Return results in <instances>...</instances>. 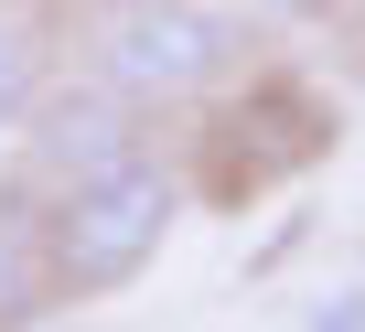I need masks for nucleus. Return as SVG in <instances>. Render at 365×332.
Segmentation results:
<instances>
[{"label": "nucleus", "mask_w": 365, "mask_h": 332, "mask_svg": "<svg viewBox=\"0 0 365 332\" xmlns=\"http://www.w3.org/2000/svg\"><path fill=\"white\" fill-rule=\"evenodd\" d=\"M43 86H54V33L22 11V0H0V139L43 107Z\"/></svg>", "instance_id": "6"}, {"label": "nucleus", "mask_w": 365, "mask_h": 332, "mask_svg": "<svg viewBox=\"0 0 365 332\" xmlns=\"http://www.w3.org/2000/svg\"><path fill=\"white\" fill-rule=\"evenodd\" d=\"M301 332H365V279H333L301 300Z\"/></svg>", "instance_id": "7"}, {"label": "nucleus", "mask_w": 365, "mask_h": 332, "mask_svg": "<svg viewBox=\"0 0 365 332\" xmlns=\"http://www.w3.org/2000/svg\"><path fill=\"white\" fill-rule=\"evenodd\" d=\"M11 139H22V172L54 193V183L97 172L108 150H129V139H140V97H118L108 75H97V86H43V107H33Z\"/></svg>", "instance_id": "4"}, {"label": "nucleus", "mask_w": 365, "mask_h": 332, "mask_svg": "<svg viewBox=\"0 0 365 332\" xmlns=\"http://www.w3.org/2000/svg\"><path fill=\"white\" fill-rule=\"evenodd\" d=\"M172 225H182V172H172L150 139H129V150L97 161V172L54 183V268H65V300L129 289L161 257Z\"/></svg>", "instance_id": "1"}, {"label": "nucleus", "mask_w": 365, "mask_h": 332, "mask_svg": "<svg viewBox=\"0 0 365 332\" xmlns=\"http://www.w3.org/2000/svg\"><path fill=\"white\" fill-rule=\"evenodd\" d=\"M65 311V268H54V193L22 172H0V332H43Z\"/></svg>", "instance_id": "5"}, {"label": "nucleus", "mask_w": 365, "mask_h": 332, "mask_svg": "<svg viewBox=\"0 0 365 332\" xmlns=\"http://www.w3.org/2000/svg\"><path fill=\"white\" fill-rule=\"evenodd\" d=\"M108 11H118V0H108Z\"/></svg>", "instance_id": "8"}, {"label": "nucleus", "mask_w": 365, "mask_h": 332, "mask_svg": "<svg viewBox=\"0 0 365 332\" xmlns=\"http://www.w3.org/2000/svg\"><path fill=\"white\" fill-rule=\"evenodd\" d=\"M333 139H344V118H333L312 86L269 75V86H247V97H226V107L205 118V193H215V204H247V193L312 172Z\"/></svg>", "instance_id": "3"}, {"label": "nucleus", "mask_w": 365, "mask_h": 332, "mask_svg": "<svg viewBox=\"0 0 365 332\" xmlns=\"http://www.w3.org/2000/svg\"><path fill=\"white\" fill-rule=\"evenodd\" d=\"M247 65V22L226 0H118L97 22V75L140 107H182V97H215Z\"/></svg>", "instance_id": "2"}]
</instances>
